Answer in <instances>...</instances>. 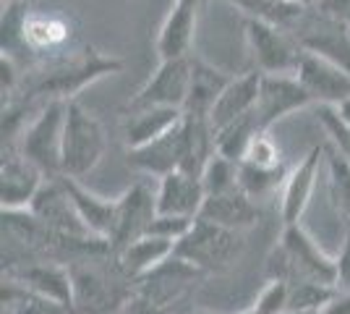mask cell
<instances>
[{"mask_svg":"<svg viewBox=\"0 0 350 314\" xmlns=\"http://www.w3.org/2000/svg\"><path fill=\"white\" fill-rule=\"evenodd\" d=\"M123 71V60L116 55H105L94 47H84L81 53L68 58H55L47 66L27 74L24 97L44 103V100H76L79 92L92 87L105 76H116Z\"/></svg>","mask_w":350,"mask_h":314,"instance_id":"1","label":"cell"},{"mask_svg":"<svg viewBox=\"0 0 350 314\" xmlns=\"http://www.w3.org/2000/svg\"><path fill=\"white\" fill-rule=\"evenodd\" d=\"M73 280L71 314H110L120 312L136 283L120 270L116 252L87 254L68 262Z\"/></svg>","mask_w":350,"mask_h":314,"instance_id":"2","label":"cell"},{"mask_svg":"<svg viewBox=\"0 0 350 314\" xmlns=\"http://www.w3.org/2000/svg\"><path fill=\"white\" fill-rule=\"evenodd\" d=\"M267 278H282L288 283L314 280L337 285V259L298 225H282V236L267 259Z\"/></svg>","mask_w":350,"mask_h":314,"instance_id":"3","label":"cell"},{"mask_svg":"<svg viewBox=\"0 0 350 314\" xmlns=\"http://www.w3.org/2000/svg\"><path fill=\"white\" fill-rule=\"evenodd\" d=\"M107 152V134L103 120L89 113L81 103L71 100L66 110L63 126V157H60V176L84 179L103 163Z\"/></svg>","mask_w":350,"mask_h":314,"instance_id":"4","label":"cell"},{"mask_svg":"<svg viewBox=\"0 0 350 314\" xmlns=\"http://www.w3.org/2000/svg\"><path fill=\"white\" fill-rule=\"evenodd\" d=\"M175 254L193 262L204 272H225L243 254V233L199 215L189 228V233L175 244Z\"/></svg>","mask_w":350,"mask_h":314,"instance_id":"5","label":"cell"},{"mask_svg":"<svg viewBox=\"0 0 350 314\" xmlns=\"http://www.w3.org/2000/svg\"><path fill=\"white\" fill-rule=\"evenodd\" d=\"M71 100H44L24 134L18 139V152L31 160L44 176H60V157H63V126L66 110Z\"/></svg>","mask_w":350,"mask_h":314,"instance_id":"6","label":"cell"},{"mask_svg":"<svg viewBox=\"0 0 350 314\" xmlns=\"http://www.w3.org/2000/svg\"><path fill=\"white\" fill-rule=\"evenodd\" d=\"M243 34L256 71L262 74H295L298 63L304 58V47L295 40V34L280 24L246 18Z\"/></svg>","mask_w":350,"mask_h":314,"instance_id":"7","label":"cell"},{"mask_svg":"<svg viewBox=\"0 0 350 314\" xmlns=\"http://www.w3.org/2000/svg\"><path fill=\"white\" fill-rule=\"evenodd\" d=\"M193 74V55L160 60L157 71L144 81V87L129 100L131 107H186Z\"/></svg>","mask_w":350,"mask_h":314,"instance_id":"8","label":"cell"},{"mask_svg":"<svg viewBox=\"0 0 350 314\" xmlns=\"http://www.w3.org/2000/svg\"><path fill=\"white\" fill-rule=\"evenodd\" d=\"M3 278L18 283L24 291L44 301L58 304L60 309L71 314L73 309V280L68 262L58 259H37V262H24L16 267L3 270Z\"/></svg>","mask_w":350,"mask_h":314,"instance_id":"9","label":"cell"},{"mask_svg":"<svg viewBox=\"0 0 350 314\" xmlns=\"http://www.w3.org/2000/svg\"><path fill=\"white\" fill-rule=\"evenodd\" d=\"M154 218H157V183H152V179L144 176L118 196V223L110 239L113 252H120L131 241L146 236Z\"/></svg>","mask_w":350,"mask_h":314,"instance_id":"10","label":"cell"},{"mask_svg":"<svg viewBox=\"0 0 350 314\" xmlns=\"http://www.w3.org/2000/svg\"><path fill=\"white\" fill-rule=\"evenodd\" d=\"M291 31L304 50L335 60L350 71V27L319 11L317 3L301 16V21Z\"/></svg>","mask_w":350,"mask_h":314,"instance_id":"11","label":"cell"},{"mask_svg":"<svg viewBox=\"0 0 350 314\" xmlns=\"http://www.w3.org/2000/svg\"><path fill=\"white\" fill-rule=\"evenodd\" d=\"M27 209H29L34 218H40L44 225H50L53 231H58V233L76 236V239H97L87 228V223L81 220V215H79V209L73 205L63 176L44 179L40 192L34 194V199H31V205Z\"/></svg>","mask_w":350,"mask_h":314,"instance_id":"12","label":"cell"},{"mask_svg":"<svg viewBox=\"0 0 350 314\" xmlns=\"http://www.w3.org/2000/svg\"><path fill=\"white\" fill-rule=\"evenodd\" d=\"M204 275V270H199L193 262L173 252L165 262H160L154 270H149L144 278L136 280V291L146 299H152L154 304L173 309Z\"/></svg>","mask_w":350,"mask_h":314,"instance_id":"13","label":"cell"},{"mask_svg":"<svg viewBox=\"0 0 350 314\" xmlns=\"http://www.w3.org/2000/svg\"><path fill=\"white\" fill-rule=\"evenodd\" d=\"M308 105H314V100L308 97V92L304 90L295 74H262L259 100L254 113L264 131H269L278 120L288 118Z\"/></svg>","mask_w":350,"mask_h":314,"instance_id":"14","label":"cell"},{"mask_svg":"<svg viewBox=\"0 0 350 314\" xmlns=\"http://www.w3.org/2000/svg\"><path fill=\"white\" fill-rule=\"evenodd\" d=\"M298 81L304 84L314 105H340L350 97V71L335 60L304 50V58L295 68Z\"/></svg>","mask_w":350,"mask_h":314,"instance_id":"15","label":"cell"},{"mask_svg":"<svg viewBox=\"0 0 350 314\" xmlns=\"http://www.w3.org/2000/svg\"><path fill=\"white\" fill-rule=\"evenodd\" d=\"M324 165V144H314L311 150L293 165L288 179L280 189V218L282 225H298L304 212L308 209V202L317 189V179Z\"/></svg>","mask_w":350,"mask_h":314,"instance_id":"16","label":"cell"},{"mask_svg":"<svg viewBox=\"0 0 350 314\" xmlns=\"http://www.w3.org/2000/svg\"><path fill=\"white\" fill-rule=\"evenodd\" d=\"M47 179L18 150H3L0 163V205L3 209H27Z\"/></svg>","mask_w":350,"mask_h":314,"instance_id":"17","label":"cell"},{"mask_svg":"<svg viewBox=\"0 0 350 314\" xmlns=\"http://www.w3.org/2000/svg\"><path fill=\"white\" fill-rule=\"evenodd\" d=\"M129 165L149 179H162L183 168V120L167 134L129 150Z\"/></svg>","mask_w":350,"mask_h":314,"instance_id":"18","label":"cell"},{"mask_svg":"<svg viewBox=\"0 0 350 314\" xmlns=\"http://www.w3.org/2000/svg\"><path fill=\"white\" fill-rule=\"evenodd\" d=\"M199 5L202 0H175L173 3V8L162 21L157 42H154L160 60L191 55L193 37H196V21H199Z\"/></svg>","mask_w":350,"mask_h":314,"instance_id":"19","label":"cell"},{"mask_svg":"<svg viewBox=\"0 0 350 314\" xmlns=\"http://www.w3.org/2000/svg\"><path fill=\"white\" fill-rule=\"evenodd\" d=\"M204 199L206 194L202 179L189 170H173L157 179V212L160 215L199 218Z\"/></svg>","mask_w":350,"mask_h":314,"instance_id":"20","label":"cell"},{"mask_svg":"<svg viewBox=\"0 0 350 314\" xmlns=\"http://www.w3.org/2000/svg\"><path fill=\"white\" fill-rule=\"evenodd\" d=\"M199 215L212 220V223L225 225L230 231H241V233H246L248 228L259 225V220H262V209L256 205V199L246 194L241 186L230 189V192H222V194H209Z\"/></svg>","mask_w":350,"mask_h":314,"instance_id":"21","label":"cell"},{"mask_svg":"<svg viewBox=\"0 0 350 314\" xmlns=\"http://www.w3.org/2000/svg\"><path fill=\"white\" fill-rule=\"evenodd\" d=\"M68 40H71V24L66 16L27 11L18 37V50H27L31 55H47V53H58ZM18 50L16 55H11L14 60L18 58Z\"/></svg>","mask_w":350,"mask_h":314,"instance_id":"22","label":"cell"},{"mask_svg":"<svg viewBox=\"0 0 350 314\" xmlns=\"http://www.w3.org/2000/svg\"><path fill=\"white\" fill-rule=\"evenodd\" d=\"M259 84H262V71H256V68L248 71V74L233 76L228 81V87L222 90V94L217 97L212 113H209L212 129L219 131L222 126L248 116L256 107V100H259Z\"/></svg>","mask_w":350,"mask_h":314,"instance_id":"23","label":"cell"},{"mask_svg":"<svg viewBox=\"0 0 350 314\" xmlns=\"http://www.w3.org/2000/svg\"><path fill=\"white\" fill-rule=\"evenodd\" d=\"M66 186H68V194H71L73 205L79 209L81 220L87 223V228L97 236V239L110 241L113 233H116V223H118V196L107 199V196H100L94 192H89L87 186L79 179H68L63 176Z\"/></svg>","mask_w":350,"mask_h":314,"instance_id":"24","label":"cell"},{"mask_svg":"<svg viewBox=\"0 0 350 314\" xmlns=\"http://www.w3.org/2000/svg\"><path fill=\"white\" fill-rule=\"evenodd\" d=\"M183 120L180 107H131L123 118V136L126 147H139L157 136L167 134L173 126Z\"/></svg>","mask_w":350,"mask_h":314,"instance_id":"25","label":"cell"},{"mask_svg":"<svg viewBox=\"0 0 350 314\" xmlns=\"http://www.w3.org/2000/svg\"><path fill=\"white\" fill-rule=\"evenodd\" d=\"M173 252L175 241L154 236V233H146L142 239L131 241L129 246H123L120 252H116V257L120 270L136 283L139 278H144L149 270H154L160 262H165Z\"/></svg>","mask_w":350,"mask_h":314,"instance_id":"26","label":"cell"},{"mask_svg":"<svg viewBox=\"0 0 350 314\" xmlns=\"http://www.w3.org/2000/svg\"><path fill=\"white\" fill-rule=\"evenodd\" d=\"M230 79H233V76L219 71L215 66H209L206 60L193 58L191 90H189V100H186L183 113L199 116V118H209V113H212V107L217 103V97L222 94V90L228 87Z\"/></svg>","mask_w":350,"mask_h":314,"instance_id":"27","label":"cell"},{"mask_svg":"<svg viewBox=\"0 0 350 314\" xmlns=\"http://www.w3.org/2000/svg\"><path fill=\"white\" fill-rule=\"evenodd\" d=\"M262 131L264 129L259 126V120H256V113L251 110L248 116L233 120V123L222 126L219 131H215V147H217L219 155H225V157H230L235 163H241L243 155L248 152V147H251V142L262 134Z\"/></svg>","mask_w":350,"mask_h":314,"instance_id":"28","label":"cell"},{"mask_svg":"<svg viewBox=\"0 0 350 314\" xmlns=\"http://www.w3.org/2000/svg\"><path fill=\"white\" fill-rule=\"evenodd\" d=\"M233 8H238L246 18H262L272 21L285 29H293L301 16L306 14L311 5H298V3H285V0H225Z\"/></svg>","mask_w":350,"mask_h":314,"instance_id":"29","label":"cell"},{"mask_svg":"<svg viewBox=\"0 0 350 314\" xmlns=\"http://www.w3.org/2000/svg\"><path fill=\"white\" fill-rule=\"evenodd\" d=\"M324 165H327L332 205L350 223V160L342 152H337L329 142H324Z\"/></svg>","mask_w":350,"mask_h":314,"instance_id":"30","label":"cell"},{"mask_svg":"<svg viewBox=\"0 0 350 314\" xmlns=\"http://www.w3.org/2000/svg\"><path fill=\"white\" fill-rule=\"evenodd\" d=\"M288 165H278V168H259V165L238 163V179H241V189L251 194L254 199H264V196L275 194L282 189V183L288 179Z\"/></svg>","mask_w":350,"mask_h":314,"instance_id":"31","label":"cell"},{"mask_svg":"<svg viewBox=\"0 0 350 314\" xmlns=\"http://www.w3.org/2000/svg\"><path fill=\"white\" fill-rule=\"evenodd\" d=\"M3 314H68L58 304L24 291L18 283L3 278Z\"/></svg>","mask_w":350,"mask_h":314,"instance_id":"32","label":"cell"},{"mask_svg":"<svg viewBox=\"0 0 350 314\" xmlns=\"http://www.w3.org/2000/svg\"><path fill=\"white\" fill-rule=\"evenodd\" d=\"M202 186H204V194H222V192H230L241 186L238 179V163L215 152L209 160H206L204 170H202Z\"/></svg>","mask_w":350,"mask_h":314,"instance_id":"33","label":"cell"},{"mask_svg":"<svg viewBox=\"0 0 350 314\" xmlns=\"http://www.w3.org/2000/svg\"><path fill=\"white\" fill-rule=\"evenodd\" d=\"M337 285L314 283V280H298L291 283V309H308V312H319L327 301L335 296Z\"/></svg>","mask_w":350,"mask_h":314,"instance_id":"34","label":"cell"},{"mask_svg":"<svg viewBox=\"0 0 350 314\" xmlns=\"http://www.w3.org/2000/svg\"><path fill=\"white\" fill-rule=\"evenodd\" d=\"M254 309L259 314H282L291 309V283L282 278H269L262 293L254 301Z\"/></svg>","mask_w":350,"mask_h":314,"instance_id":"35","label":"cell"},{"mask_svg":"<svg viewBox=\"0 0 350 314\" xmlns=\"http://www.w3.org/2000/svg\"><path fill=\"white\" fill-rule=\"evenodd\" d=\"M317 110H319V123L327 134V142L350 160V129L337 116V107L335 105H317Z\"/></svg>","mask_w":350,"mask_h":314,"instance_id":"36","label":"cell"},{"mask_svg":"<svg viewBox=\"0 0 350 314\" xmlns=\"http://www.w3.org/2000/svg\"><path fill=\"white\" fill-rule=\"evenodd\" d=\"M241 163L259 165V168H278V165H285V160H282V152H280L278 142L269 136V131H262L251 142V147Z\"/></svg>","mask_w":350,"mask_h":314,"instance_id":"37","label":"cell"},{"mask_svg":"<svg viewBox=\"0 0 350 314\" xmlns=\"http://www.w3.org/2000/svg\"><path fill=\"white\" fill-rule=\"evenodd\" d=\"M193 220H196V218H178V215H160V212H157V218L149 225V233L162 236V239H170L178 244V241L189 233V228L193 225Z\"/></svg>","mask_w":350,"mask_h":314,"instance_id":"38","label":"cell"},{"mask_svg":"<svg viewBox=\"0 0 350 314\" xmlns=\"http://www.w3.org/2000/svg\"><path fill=\"white\" fill-rule=\"evenodd\" d=\"M120 314H173V309H167L162 304H154L152 299L142 296L139 291H133L131 296H129V301L123 304Z\"/></svg>","mask_w":350,"mask_h":314,"instance_id":"39","label":"cell"},{"mask_svg":"<svg viewBox=\"0 0 350 314\" xmlns=\"http://www.w3.org/2000/svg\"><path fill=\"white\" fill-rule=\"evenodd\" d=\"M337 259V288L340 291H350V223H348V233H345V241H342V249Z\"/></svg>","mask_w":350,"mask_h":314,"instance_id":"40","label":"cell"},{"mask_svg":"<svg viewBox=\"0 0 350 314\" xmlns=\"http://www.w3.org/2000/svg\"><path fill=\"white\" fill-rule=\"evenodd\" d=\"M317 8L350 27V0H317Z\"/></svg>","mask_w":350,"mask_h":314,"instance_id":"41","label":"cell"},{"mask_svg":"<svg viewBox=\"0 0 350 314\" xmlns=\"http://www.w3.org/2000/svg\"><path fill=\"white\" fill-rule=\"evenodd\" d=\"M319 314H350V291H337L319 309Z\"/></svg>","mask_w":350,"mask_h":314,"instance_id":"42","label":"cell"},{"mask_svg":"<svg viewBox=\"0 0 350 314\" xmlns=\"http://www.w3.org/2000/svg\"><path fill=\"white\" fill-rule=\"evenodd\" d=\"M337 116H340V118H342V123L350 129V97L345 100V103L337 105Z\"/></svg>","mask_w":350,"mask_h":314,"instance_id":"43","label":"cell"},{"mask_svg":"<svg viewBox=\"0 0 350 314\" xmlns=\"http://www.w3.org/2000/svg\"><path fill=\"white\" fill-rule=\"evenodd\" d=\"M282 314H319V312H308V309H288V312Z\"/></svg>","mask_w":350,"mask_h":314,"instance_id":"44","label":"cell"},{"mask_svg":"<svg viewBox=\"0 0 350 314\" xmlns=\"http://www.w3.org/2000/svg\"><path fill=\"white\" fill-rule=\"evenodd\" d=\"M285 3H298V5H314L317 0H285Z\"/></svg>","mask_w":350,"mask_h":314,"instance_id":"45","label":"cell"},{"mask_svg":"<svg viewBox=\"0 0 350 314\" xmlns=\"http://www.w3.org/2000/svg\"><path fill=\"white\" fill-rule=\"evenodd\" d=\"M238 314H259V312H256L254 306H248V309H243V312H238Z\"/></svg>","mask_w":350,"mask_h":314,"instance_id":"46","label":"cell"},{"mask_svg":"<svg viewBox=\"0 0 350 314\" xmlns=\"http://www.w3.org/2000/svg\"><path fill=\"white\" fill-rule=\"evenodd\" d=\"M186 314H215V312H202V309H193V312H186Z\"/></svg>","mask_w":350,"mask_h":314,"instance_id":"47","label":"cell"},{"mask_svg":"<svg viewBox=\"0 0 350 314\" xmlns=\"http://www.w3.org/2000/svg\"><path fill=\"white\" fill-rule=\"evenodd\" d=\"M8 3H16V0H3V5H8Z\"/></svg>","mask_w":350,"mask_h":314,"instance_id":"48","label":"cell"},{"mask_svg":"<svg viewBox=\"0 0 350 314\" xmlns=\"http://www.w3.org/2000/svg\"><path fill=\"white\" fill-rule=\"evenodd\" d=\"M110 314H120V312H110Z\"/></svg>","mask_w":350,"mask_h":314,"instance_id":"49","label":"cell"}]
</instances>
